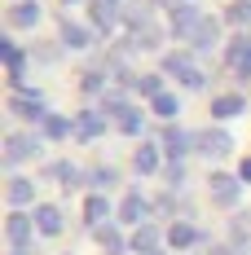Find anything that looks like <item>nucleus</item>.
<instances>
[{
	"label": "nucleus",
	"instance_id": "nucleus-1",
	"mask_svg": "<svg viewBox=\"0 0 251 255\" xmlns=\"http://www.w3.org/2000/svg\"><path fill=\"white\" fill-rule=\"evenodd\" d=\"M229 145H234V141H229V132H216V128H212V132H194V150L207 154V158L229 154Z\"/></svg>",
	"mask_w": 251,
	"mask_h": 255
},
{
	"label": "nucleus",
	"instance_id": "nucleus-2",
	"mask_svg": "<svg viewBox=\"0 0 251 255\" xmlns=\"http://www.w3.org/2000/svg\"><path fill=\"white\" fill-rule=\"evenodd\" d=\"M35 150H40V141H35V136H22V132L4 136V163H9V167H13V163H22V158H31Z\"/></svg>",
	"mask_w": 251,
	"mask_h": 255
},
{
	"label": "nucleus",
	"instance_id": "nucleus-3",
	"mask_svg": "<svg viewBox=\"0 0 251 255\" xmlns=\"http://www.w3.org/2000/svg\"><path fill=\"white\" fill-rule=\"evenodd\" d=\"M163 66H168V71H172L185 88H203V75L194 71V62H190L185 53H168V62H163Z\"/></svg>",
	"mask_w": 251,
	"mask_h": 255
},
{
	"label": "nucleus",
	"instance_id": "nucleus-4",
	"mask_svg": "<svg viewBox=\"0 0 251 255\" xmlns=\"http://www.w3.org/2000/svg\"><path fill=\"white\" fill-rule=\"evenodd\" d=\"M199 22H203V13L194 9V4H176V9H172V31H176V35L190 40V35L199 31Z\"/></svg>",
	"mask_w": 251,
	"mask_h": 255
},
{
	"label": "nucleus",
	"instance_id": "nucleus-5",
	"mask_svg": "<svg viewBox=\"0 0 251 255\" xmlns=\"http://www.w3.org/2000/svg\"><path fill=\"white\" fill-rule=\"evenodd\" d=\"M225 57H229V66H234L238 75H247V79H251V35H238V40L229 44Z\"/></svg>",
	"mask_w": 251,
	"mask_h": 255
},
{
	"label": "nucleus",
	"instance_id": "nucleus-6",
	"mask_svg": "<svg viewBox=\"0 0 251 255\" xmlns=\"http://www.w3.org/2000/svg\"><path fill=\"white\" fill-rule=\"evenodd\" d=\"M101 128H106V119H101L97 110H79V115H75V136H79V141H97Z\"/></svg>",
	"mask_w": 251,
	"mask_h": 255
},
{
	"label": "nucleus",
	"instance_id": "nucleus-7",
	"mask_svg": "<svg viewBox=\"0 0 251 255\" xmlns=\"http://www.w3.org/2000/svg\"><path fill=\"white\" fill-rule=\"evenodd\" d=\"M13 115L18 119H44V97L40 93H18L13 97Z\"/></svg>",
	"mask_w": 251,
	"mask_h": 255
},
{
	"label": "nucleus",
	"instance_id": "nucleus-8",
	"mask_svg": "<svg viewBox=\"0 0 251 255\" xmlns=\"http://www.w3.org/2000/svg\"><path fill=\"white\" fill-rule=\"evenodd\" d=\"M194 150V136H190V132H181V128H168V132H163V154H168V158H181V154H190Z\"/></svg>",
	"mask_w": 251,
	"mask_h": 255
},
{
	"label": "nucleus",
	"instance_id": "nucleus-9",
	"mask_svg": "<svg viewBox=\"0 0 251 255\" xmlns=\"http://www.w3.org/2000/svg\"><path fill=\"white\" fill-rule=\"evenodd\" d=\"M212 198H216L221 207H234L238 203V180L225 176V172H216V176H212Z\"/></svg>",
	"mask_w": 251,
	"mask_h": 255
},
{
	"label": "nucleus",
	"instance_id": "nucleus-10",
	"mask_svg": "<svg viewBox=\"0 0 251 255\" xmlns=\"http://www.w3.org/2000/svg\"><path fill=\"white\" fill-rule=\"evenodd\" d=\"M4 229H9V242H13V247H18V251H22L26 242H31V220H26L22 211H13V216H9V220H4Z\"/></svg>",
	"mask_w": 251,
	"mask_h": 255
},
{
	"label": "nucleus",
	"instance_id": "nucleus-11",
	"mask_svg": "<svg viewBox=\"0 0 251 255\" xmlns=\"http://www.w3.org/2000/svg\"><path fill=\"white\" fill-rule=\"evenodd\" d=\"M119 220H128V225H146V198H141V194H128L124 203H119Z\"/></svg>",
	"mask_w": 251,
	"mask_h": 255
},
{
	"label": "nucleus",
	"instance_id": "nucleus-12",
	"mask_svg": "<svg viewBox=\"0 0 251 255\" xmlns=\"http://www.w3.org/2000/svg\"><path fill=\"white\" fill-rule=\"evenodd\" d=\"M0 57H4V66H9L13 84H22V49H18L13 40H0Z\"/></svg>",
	"mask_w": 251,
	"mask_h": 255
},
{
	"label": "nucleus",
	"instance_id": "nucleus-13",
	"mask_svg": "<svg viewBox=\"0 0 251 255\" xmlns=\"http://www.w3.org/2000/svg\"><path fill=\"white\" fill-rule=\"evenodd\" d=\"M216 35H221L216 18H203V22H199V31L190 35V44H194V49H212V44H216Z\"/></svg>",
	"mask_w": 251,
	"mask_h": 255
},
{
	"label": "nucleus",
	"instance_id": "nucleus-14",
	"mask_svg": "<svg viewBox=\"0 0 251 255\" xmlns=\"http://www.w3.org/2000/svg\"><path fill=\"white\" fill-rule=\"evenodd\" d=\"M9 22H13V26H35V22H40V4H31V0L13 4V9H9Z\"/></svg>",
	"mask_w": 251,
	"mask_h": 255
},
{
	"label": "nucleus",
	"instance_id": "nucleus-15",
	"mask_svg": "<svg viewBox=\"0 0 251 255\" xmlns=\"http://www.w3.org/2000/svg\"><path fill=\"white\" fill-rule=\"evenodd\" d=\"M35 229L40 233H62V211H57V207H40V211H35Z\"/></svg>",
	"mask_w": 251,
	"mask_h": 255
},
{
	"label": "nucleus",
	"instance_id": "nucleus-16",
	"mask_svg": "<svg viewBox=\"0 0 251 255\" xmlns=\"http://www.w3.org/2000/svg\"><path fill=\"white\" fill-rule=\"evenodd\" d=\"M31 198H35V185H31V180H22V176L9 180V203H13V207H26Z\"/></svg>",
	"mask_w": 251,
	"mask_h": 255
},
{
	"label": "nucleus",
	"instance_id": "nucleus-17",
	"mask_svg": "<svg viewBox=\"0 0 251 255\" xmlns=\"http://www.w3.org/2000/svg\"><path fill=\"white\" fill-rule=\"evenodd\" d=\"M212 115H216V119H234V115H243V97H234V93L216 97V102H212Z\"/></svg>",
	"mask_w": 251,
	"mask_h": 255
},
{
	"label": "nucleus",
	"instance_id": "nucleus-18",
	"mask_svg": "<svg viewBox=\"0 0 251 255\" xmlns=\"http://www.w3.org/2000/svg\"><path fill=\"white\" fill-rule=\"evenodd\" d=\"M168 242H172L176 251H185V247H194V242H199V229H194V225H172Z\"/></svg>",
	"mask_w": 251,
	"mask_h": 255
},
{
	"label": "nucleus",
	"instance_id": "nucleus-19",
	"mask_svg": "<svg viewBox=\"0 0 251 255\" xmlns=\"http://www.w3.org/2000/svg\"><path fill=\"white\" fill-rule=\"evenodd\" d=\"M106 211H110V203H106L101 194H93V198L84 203V220H88V225H97V229H101V220H106Z\"/></svg>",
	"mask_w": 251,
	"mask_h": 255
},
{
	"label": "nucleus",
	"instance_id": "nucleus-20",
	"mask_svg": "<svg viewBox=\"0 0 251 255\" xmlns=\"http://www.w3.org/2000/svg\"><path fill=\"white\" fill-rule=\"evenodd\" d=\"M88 31L84 26H75V22H62V44H71V49H88Z\"/></svg>",
	"mask_w": 251,
	"mask_h": 255
},
{
	"label": "nucleus",
	"instance_id": "nucleus-21",
	"mask_svg": "<svg viewBox=\"0 0 251 255\" xmlns=\"http://www.w3.org/2000/svg\"><path fill=\"white\" fill-rule=\"evenodd\" d=\"M132 163H137V172H154V167H159V145H150V141H146L141 150L132 154Z\"/></svg>",
	"mask_w": 251,
	"mask_h": 255
},
{
	"label": "nucleus",
	"instance_id": "nucleus-22",
	"mask_svg": "<svg viewBox=\"0 0 251 255\" xmlns=\"http://www.w3.org/2000/svg\"><path fill=\"white\" fill-rule=\"evenodd\" d=\"M66 132H75V124H66L62 115H44V136H49V141H62Z\"/></svg>",
	"mask_w": 251,
	"mask_h": 255
},
{
	"label": "nucleus",
	"instance_id": "nucleus-23",
	"mask_svg": "<svg viewBox=\"0 0 251 255\" xmlns=\"http://www.w3.org/2000/svg\"><path fill=\"white\" fill-rule=\"evenodd\" d=\"M132 247H137V255L154 251V247H159V229H154V225H141V229H137V238H132Z\"/></svg>",
	"mask_w": 251,
	"mask_h": 255
},
{
	"label": "nucleus",
	"instance_id": "nucleus-24",
	"mask_svg": "<svg viewBox=\"0 0 251 255\" xmlns=\"http://www.w3.org/2000/svg\"><path fill=\"white\" fill-rule=\"evenodd\" d=\"M49 176H57L62 185H66V189H75L79 180H84V176L75 172V167H71V163H53V167H49Z\"/></svg>",
	"mask_w": 251,
	"mask_h": 255
},
{
	"label": "nucleus",
	"instance_id": "nucleus-25",
	"mask_svg": "<svg viewBox=\"0 0 251 255\" xmlns=\"http://www.w3.org/2000/svg\"><path fill=\"white\" fill-rule=\"evenodd\" d=\"M93 22H97L101 31L115 22V4H110V0H93Z\"/></svg>",
	"mask_w": 251,
	"mask_h": 255
},
{
	"label": "nucleus",
	"instance_id": "nucleus-26",
	"mask_svg": "<svg viewBox=\"0 0 251 255\" xmlns=\"http://www.w3.org/2000/svg\"><path fill=\"white\" fill-rule=\"evenodd\" d=\"M97 242H101V247H106L110 255H124V238H119L115 229H106V225L97 229Z\"/></svg>",
	"mask_w": 251,
	"mask_h": 255
},
{
	"label": "nucleus",
	"instance_id": "nucleus-27",
	"mask_svg": "<svg viewBox=\"0 0 251 255\" xmlns=\"http://www.w3.org/2000/svg\"><path fill=\"white\" fill-rule=\"evenodd\" d=\"M150 106H154V115H163V119H172L176 110H181V102H176L172 93H159V97H154Z\"/></svg>",
	"mask_w": 251,
	"mask_h": 255
},
{
	"label": "nucleus",
	"instance_id": "nucleus-28",
	"mask_svg": "<svg viewBox=\"0 0 251 255\" xmlns=\"http://www.w3.org/2000/svg\"><path fill=\"white\" fill-rule=\"evenodd\" d=\"M225 18H229V22H238V26L251 22V0H238V4H229V13H225Z\"/></svg>",
	"mask_w": 251,
	"mask_h": 255
},
{
	"label": "nucleus",
	"instance_id": "nucleus-29",
	"mask_svg": "<svg viewBox=\"0 0 251 255\" xmlns=\"http://www.w3.org/2000/svg\"><path fill=\"white\" fill-rule=\"evenodd\" d=\"M119 128H124V132H141V110H132V106H128L124 115H119Z\"/></svg>",
	"mask_w": 251,
	"mask_h": 255
},
{
	"label": "nucleus",
	"instance_id": "nucleus-30",
	"mask_svg": "<svg viewBox=\"0 0 251 255\" xmlns=\"http://www.w3.org/2000/svg\"><path fill=\"white\" fill-rule=\"evenodd\" d=\"M93 185H97V189H106V185H115V180H119V172H115V167H97V172H93Z\"/></svg>",
	"mask_w": 251,
	"mask_h": 255
},
{
	"label": "nucleus",
	"instance_id": "nucleus-31",
	"mask_svg": "<svg viewBox=\"0 0 251 255\" xmlns=\"http://www.w3.org/2000/svg\"><path fill=\"white\" fill-rule=\"evenodd\" d=\"M137 88H141V93H150V97H159V93H163L159 75H141V79H137Z\"/></svg>",
	"mask_w": 251,
	"mask_h": 255
},
{
	"label": "nucleus",
	"instance_id": "nucleus-32",
	"mask_svg": "<svg viewBox=\"0 0 251 255\" xmlns=\"http://www.w3.org/2000/svg\"><path fill=\"white\" fill-rule=\"evenodd\" d=\"M97 88H101V75H97V71H88V75H84V93H97Z\"/></svg>",
	"mask_w": 251,
	"mask_h": 255
},
{
	"label": "nucleus",
	"instance_id": "nucleus-33",
	"mask_svg": "<svg viewBox=\"0 0 251 255\" xmlns=\"http://www.w3.org/2000/svg\"><path fill=\"white\" fill-rule=\"evenodd\" d=\"M168 180H172V185H181V180H185V167H181V163H172V167H168Z\"/></svg>",
	"mask_w": 251,
	"mask_h": 255
},
{
	"label": "nucleus",
	"instance_id": "nucleus-34",
	"mask_svg": "<svg viewBox=\"0 0 251 255\" xmlns=\"http://www.w3.org/2000/svg\"><path fill=\"white\" fill-rule=\"evenodd\" d=\"M238 176H243V180H251V158H243V167H238Z\"/></svg>",
	"mask_w": 251,
	"mask_h": 255
},
{
	"label": "nucleus",
	"instance_id": "nucleus-35",
	"mask_svg": "<svg viewBox=\"0 0 251 255\" xmlns=\"http://www.w3.org/2000/svg\"><path fill=\"white\" fill-rule=\"evenodd\" d=\"M146 255H163V251H159V247H154V251H146Z\"/></svg>",
	"mask_w": 251,
	"mask_h": 255
},
{
	"label": "nucleus",
	"instance_id": "nucleus-36",
	"mask_svg": "<svg viewBox=\"0 0 251 255\" xmlns=\"http://www.w3.org/2000/svg\"><path fill=\"white\" fill-rule=\"evenodd\" d=\"M110 4H119V0H110Z\"/></svg>",
	"mask_w": 251,
	"mask_h": 255
},
{
	"label": "nucleus",
	"instance_id": "nucleus-37",
	"mask_svg": "<svg viewBox=\"0 0 251 255\" xmlns=\"http://www.w3.org/2000/svg\"><path fill=\"white\" fill-rule=\"evenodd\" d=\"M13 255H18V251H13Z\"/></svg>",
	"mask_w": 251,
	"mask_h": 255
}]
</instances>
